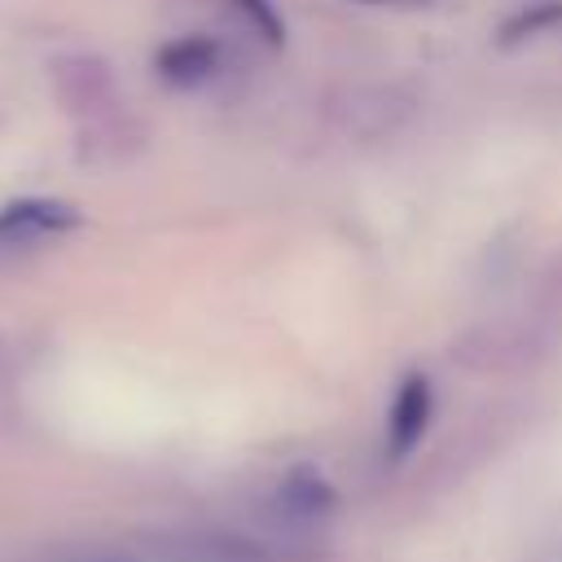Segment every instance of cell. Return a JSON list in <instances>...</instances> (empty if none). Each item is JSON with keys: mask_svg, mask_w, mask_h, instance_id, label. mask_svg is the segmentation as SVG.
Segmentation results:
<instances>
[{"mask_svg": "<svg viewBox=\"0 0 562 562\" xmlns=\"http://www.w3.org/2000/svg\"><path fill=\"white\" fill-rule=\"evenodd\" d=\"M553 347L558 342L549 334H540L522 312H514V316H487L470 325L452 342V356L474 373H522V369H536Z\"/></svg>", "mask_w": 562, "mask_h": 562, "instance_id": "6da1fadb", "label": "cell"}, {"mask_svg": "<svg viewBox=\"0 0 562 562\" xmlns=\"http://www.w3.org/2000/svg\"><path fill=\"white\" fill-rule=\"evenodd\" d=\"M413 114H417V92L404 88V83H395V79L347 83L329 101L334 127L342 136H351V140H386V136L404 132Z\"/></svg>", "mask_w": 562, "mask_h": 562, "instance_id": "7a4b0ae2", "label": "cell"}, {"mask_svg": "<svg viewBox=\"0 0 562 562\" xmlns=\"http://www.w3.org/2000/svg\"><path fill=\"white\" fill-rule=\"evenodd\" d=\"M53 92H57L61 110L75 114L88 127H101V123H110V119L123 114L114 66L105 57H97V53H66V57H57V66H53Z\"/></svg>", "mask_w": 562, "mask_h": 562, "instance_id": "3957f363", "label": "cell"}, {"mask_svg": "<svg viewBox=\"0 0 562 562\" xmlns=\"http://www.w3.org/2000/svg\"><path fill=\"white\" fill-rule=\"evenodd\" d=\"M224 44L215 35H180V40H167L158 53H154V70L167 88H180V92H193V88H206L220 79L224 70Z\"/></svg>", "mask_w": 562, "mask_h": 562, "instance_id": "277c9868", "label": "cell"}, {"mask_svg": "<svg viewBox=\"0 0 562 562\" xmlns=\"http://www.w3.org/2000/svg\"><path fill=\"white\" fill-rule=\"evenodd\" d=\"M430 417H435V386L422 369H413L400 378L386 408V461H404L430 430Z\"/></svg>", "mask_w": 562, "mask_h": 562, "instance_id": "5b68a950", "label": "cell"}, {"mask_svg": "<svg viewBox=\"0 0 562 562\" xmlns=\"http://www.w3.org/2000/svg\"><path fill=\"white\" fill-rule=\"evenodd\" d=\"M79 228V211L57 198H22L0 206V246H35Z\"/></svg>", "mask_w": 562, "mask_h": 562, "instance_id": "8992f818", "label": "cell"}, {"mask_svg": "<svg viewBox=\"0 0 562 562\" xmlns=\"http://www.w3.org/2000/svg\"><path fill=\"white\" fill-rule=\"evenodd\" d=\"M277 505H281L285 518H294V522H316V518L334 514L338 492L329 487V479H325L316 465H294V470H285L281 483H277Z\"/></svg>", "mask_w": 562, "mask_h": 562, "instance_id": "52a82bcc", "label": "cell"}, {"mask_svg": "<svg viewBox=\"0 0 562 562\" xmlns=\"http://www.w3.org/2000/svg\"><path fill=\"white\" fill-rule=\"evenodd\" d=\"M522 316H527L540 334H549L553 342H562V255H553V259L531 277Z\"/></svg>", "mask_w": 562, "mask_h": 562, "instance_id": "ba28073f", "label": "cell"}, {"mask_svg": "<svg viewBox=\"0 0 562 562\" xmlns=\"http://www.w3.org/2000/svg\"><path fill=\"white\" fill-rule=\"evenodd\" d=\"M558 26H562V0H527V4H518V9L501 22L496 44H501V48H518V44H527V40H536V35L558 31Z\"/></svg>", "mask_w": 562, "mask_h": 562, "instance_id": "9c48e42d", "label": "cell"}, {"mask_svg": "<svg viewBox=\"0 0 562 562\" xmlns=\"http://www.w3.org/2000/svg\"><path fill=\"white\" fill-rule=\"evenodd\" d=\"M228 4L237 9V18H241L263 44H272V48L285 44V18H281L277 0H228Z\"/></svg>", "mask_w": 562, "mask_h": 562, "instance_id": "30bf717a", "label": "cell"}, {"mask_svg": "<svg viewBox=\"0 0 562 562\" xmlns=\"http://www.w3.org/2000/svg\"><path fill=\"white\" fill-rule=\"evenodd\" d=\"M360 4H413V0H360Z\"/></svg>", "mask_w": 562, "mask_h": 562, "instance_id": "8fae6325", "label": "cell"}]
</instances>
